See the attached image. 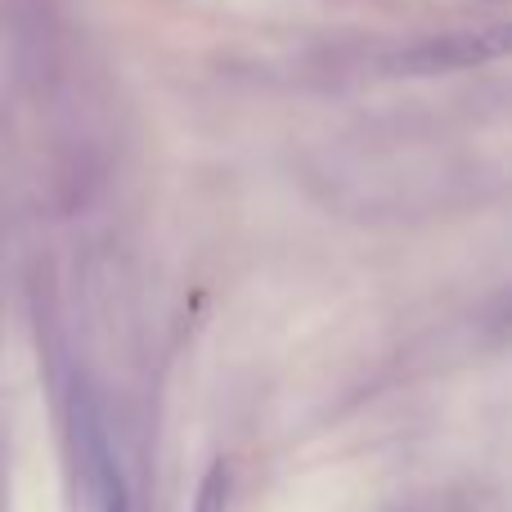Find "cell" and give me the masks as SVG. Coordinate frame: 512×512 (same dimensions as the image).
<instances>
[{"instance_id": "7a4b0ae2", "label": "cell", "mask_w": 512, "mask_h": 512, "mask_svg": "<svg viewBox=\"0 0 512 512\" xmlns=\"http://www.w3.org/2000/svg\"><path fill=\"white\" fill-rule=\"evenodd\" d=\"M508 54H512V18L508 23L472 27V32H445L414 41L391 59V68L427 77V72H459V68H477V63H495L508 59Z\"/></svg>"}, {"instance_id": "3957f363", "label": "cell", "mask_w": 512, "mask_h": 512, "mask_svg": "<svg viewBox=\"0 0 512 512\" xmlns=\"http://www.w3.org/2000/svg\"><path fill=\"white\" fill-rule=\"evenodd\" d=\"M230 504V468L225 463H212L198 486V499H194V512H225Z\"/></svg>"}, {"instance_id": "277c9868", "label": "cell", "mask_w": 512, "mask_h": 512, "mask_svg": "<svg viewBox=\"0 0 512 512\" xmlns=\"http://www.w3.org/2000/svg\"><path fill=\"white\" fill-rule=\"evenodd\" d=\"M499 328H504V333H512V301L504 310H499Z\"/></svg>"}, {"instance_id": "6da1fadb", "label": "cell", "mask_w": 512, "mask_h": 512, "mask_svg": "<svg viewBox=\"0 0 512 512\" xmlns=\"http://www.w3.org/2000/svg\"><path fill=\"white\" fill-rule=\"evenodd\" d=\"M68 414H72V445H77V459H81V472H86V481H90L95 508L99 512H135L131 486H126L122 463H117L113 441H108L104 414H99V400L86 382H72Z\"/></svg>"}]
</instances>
